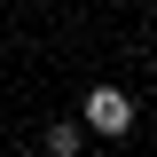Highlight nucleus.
Instances as JSON below:
<instances>
[{
  "label": "nucleus",
  "instance_id": "f03ea898",
  "mask_svg": "<svg viewBox=\"0 0 157 157\" xmlns=\"http://www.w3.org/2000/svg\"><path fill=\"white\" fill-rule=\"evenodd\" d=\"M78 134H86V118H55L47 126V157H78Z\"/></svg>",
  "mask_w": 157,
  "mask_h": 157
},
{
  "label": "nucleus",
  "instance_id": "f257e3e1",
  "mask_svg": "<svg viewBox=\"0 0 157 157\" xmlns=\"http://www.w3.org/2000/svg\"><path fill=\"white\" fill-rule=\"evenodd\" d=\"M78 118H86V134L118 141V134H134V94H126V86H86Z\"/></svg>",
  "mask_w": 157,
  "mask_h": 157
}]
</instances>
